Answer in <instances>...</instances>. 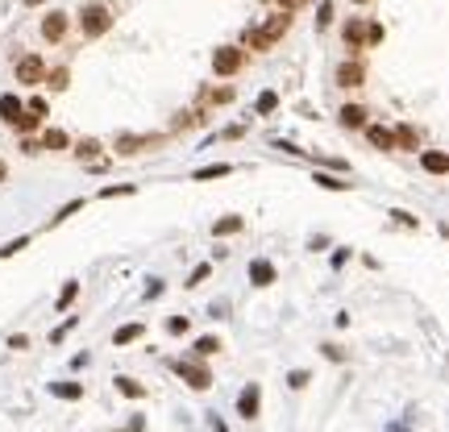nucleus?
<instances>
[{"label":"nucleus","instance_id":"obj_23","mask_svg":"<svg viewBox=\"0 0 449 432\" xmlns=\"http://www.w3.org/2000/svg\"><path fill=\"white\" fill-rule=\"evenodd\" d=\"M50 395L54 399H84V387L80 383H50Z\"/></svg>","mask_w":449,"mask_h":432},{"label":"nucleus","instance_id":"obj_24","mask_svg":"<svg viewBox=\"0 0 449 432\" xmlns=\"http://www.w3.org/2000/svg\"><path fill=\"white\" fill-rule=\"evenodd\" d=\"M221 337H200V341H196V345H191V353H196V357H213V353H221Z\"/></svg>","mask_w":449,"mask_h":432},{"label":"nucleus","instance_id":"obj_43","mask_svg":"<svg viewBox=\"0 0 449 432\" xmlns=\"http://www.w3.org/2000/svg\"><path fill=\"white\" fill-rule=\"evenodd\" d=\"M4 179H8V167H4V163H0V183H4Z\"/></svg>","mask_w":449,"mask_h":432},{"label":"nucleus","instance_id":"obj_3","mask_svg":"<svg viewBox=\"0 0 449 432\" xmlns=\"http://www.w3.org/2000/svg\"><path fill=\"white\" fill-rule=\"evenodd\" d=\"M175 374H179L191 390H208L213 387V370H208L200 357H183V362H175Z\"/></svg>","mask_w":449,"mask_h":432},{"label":"nucleus","instance_id":"obj_42","mask_svg":"<svg viewBox=\"0 0 449 432\" xmlns=\"http://www.w3.org/2000/svg\"><path fill=\"white\" fill-rule=\"evenodd\" d=\"M274 4H283V13H291V8H296L300 0H274Z\"/></svg>","mask_w":449,"mask_h":432},{"label":"nucleus","instance_id":"obj_40","mask_svg":"<svg viewBox=\"0 0 449 432\" xmlns=\"http://www.w3.org/2000/svg\"><path fill=\"white\" fill-rule=\"evenodd\" d=\"M8 349H30V337H25V333H17V337H8Z\"/></svg>","mask_w":449,"mask_h":432},{"label":"nucleus","instance_id":"obj_28","mask_svg":"<svg viewBox=\"0 0 449 432\" xmlns=\"http://www.w3.org/2000/svg\"><path fill=\"white\" fill-rule=\"evenodd\" d=\"M80 208H84V200H71V204H63V208H58V212L50 216V224H63V220H67V216H75V212H80Z\"/></svg>","mask_w":449,"mask_h":432},{"label":"nucleus","instance_id":"obj_11","mask_svg":"<svg viewBox=\"0 0 449 432\" xmlns=\"http://www.w3.org/2000/svg\"><path fill=\"white\" fill-rule=\"evenodd\" d=\"M366 141H370V150L391 154V150H396V129H387V125H366Z\"/></svg>","mask_w":449,"mask_h":432},{"label":"nucleus","instance_id":"obj_38","mask_svg":"<svg viewBox=\"0 0 449 432\" xmlns=\"http://www.w3.org/2000/svg\"><path fill=\"white\" fill-rule=\"evenodd\" d=\"M25 108H30V113H34V117H46V113H50V104H46L42 96H34V100H30V104H25Z\"/></svg>","mask_w":449,"mask_h":432},{"label":"nucleus","instance_id":"obj_6","mask_svg":"<svg viewBox=\"0 0 449 432\" xmlns=\"http://www.w3.org/2000/svg\"><path fill=\"white\" fill-rule=\"evenodd\" d=\"M13 75H17V84H21V87H38L46 80L42 54H21V58H17V67H13Z\"/></svg>","mask_w":449,"mask_h":432},{"label":"nucleus","instance_id":"obj_19","mask_svg":"<svg viewBox=\"0 0 449 432\" xmlns=\"http://www.w3.org/2000/svg\"><path fill=\"white\" fill-rule=\"evenodd\" d=\"M100 150H104V146H100V141H96V137H80V141H75V150H71V154H75V158H80V163H91V158H100Z\"/></svg>","mask_w":449,"mask_h":432},{"label":"nucleus","instance_id":"obj_31","mask_svg":"<svg viewBox=\"0 0 449 432\" xmlns=\"http://www.w3.org/2000/svg\"><path fill=\"white\" fill-rule=\"evenodd\" d=\"M274 108H279V96H274V91H263V96H258V113H263V117H270Z\"/></svg>","mask_w":449,"mask_h":432},{"label":"nucleus","instance_id":"obj_34","mask_svg":"<svg viewBox=\"0 0 449 432\" xmlns=\"http://www.w3.org/2000/svg\"><path fill=\"white\" fill-rule=\"evenodd\" d=\"M287 387L304 390V387H308V370H291V374H287Z\"/></svg>","mask_w":449,"mask_h":432},{"label":"nucleus","instance_id":"obj_13","mask_svg":"<svg viewBox=\"0 0 449 432\" xmlns=\"http://www.w3.org/2000/svg\"><path fill=\"white\" fill-rule=\"evenodd\" d=\"M21 117H25V104H21V96L4 91V96H0V121H4L8 129H13V125H17Z\"/></svg>","mask_w":449,"mask_h":432},{"label":"nucleus","instance_id":"obj_18","mask_svg":"<svg viewBox=\"0 0 449 432\" xmlns=\"http://www.w3.org/2000/svg\"><path fill=\"white\" fill-rule=\"evenodd\" d=\"M42 150H50V154H63V150H71V137L63 129H46L42 133Z\"/></svg>","mask_w":449,"mask_h":432},{"label":"nucleus","instance_id":"obj_27","mask_svg":"<svg viewBox=\"0 0 449 432\" xmlns=\"http://www.w3.org/2000/svg\"><path fill=\"white\" fill-rule=\"evenodd\" d=\"M224 174H229V163H213V167H200L191 179L200 183V179H224Z\"/></svg>","mask_w":449,"mask_h":432},{"label":"nucleus","instance_id":"obj_22","mask_svg":"<svg viewBox=\"0 0 449 432\" xmlns=\"http://www.w3.org/2000/svg\"><path fill=\"white\" fill-rule=\"evenodd\" d=\"M316 187H324V191H350L354 183H350V179H337V174H320L316 171Z\"/></svg>","mask_w":449,"mask_h":432},{"label":"nucleus","instance_id":"obj_1","mask_svg":"<svg viewBox=\"0 0 449 432\" xmlns=\"http://www.w3.org/2000/svg\"><path fill=\"white\" fill-rule=\"evenodd\" d=\"M80 30H84V38H104L113 30V4H104V0L84 4L80 8Z\"/></svg>","mask_w":449,"mask_h":432},{"label":"nucleus","instance_id":"obj_16","mask_svg":"<svg viewBox=\"0 0 449 432\" xmlns=\"http://www.w3.org/2000/svg\"><path fill=\"white\" fill-rule=\"evenodd\" d=\"M250 283H254V287H270V283H274V262H267V258L250 262Z\"/></svg>","mask_w":449,"mask_h":432},{"label":"nucleus","instance_id":"obj_21","mask_svg":"<svg viewBox=\"0 0 449 432\" xmlns=\"http://www.w3.org/2000/svg\"><path fill=\"white\" fill-rule=\"evenodd\" d=\"M75 300H80V283L71 279V283H63V291H58V300H54V307H58V312H67V307H71Z\"/></svg>","mask_w":449,"mask_h":432},{"label":"nucleus","instance_id":"obj_9","mask_svg":"<svg viewBox=\"0 0 449 432\" xmlns=\"http://www.w3.org/2000/svg\"><path fill=\"white\" fill-rule=\"evenodd\" d=\"M337 121H341V129H366L370 125V108L366 104H341Z\"/></svg>","mask_w":449,"mask_h":432},{"label":"nucleus","instance_id":"obj_14","mask_svg":"<svg viewBox=\"0 0 449 432\" xmlns=\"http://www.w3.org/2000/svg\"><path fill=\"white\" fill-rule=\"evenodd\" d=\"M420 146H424V133L416 129V125H400V129H396V150H412V154H420Z\"/></svg>","mask_w":449,"mask_h":432},{"label":"nucleus","instance_id":"obj_36","mask_svg":"<svg viewBox=\"0 0 449 432\" xmlns=\"http://www.w3.org/2000/svg\"><path fill=\"white\" fill-rule=\"evenodd\" d=\"M167 333L183 337V333H187V316H171V320H167Z\"/></svg>","mask_w":449,"mask_h":432},{"label":"nucleus","instance_id":"obj_26","mask_svg":"<svg viewBox=\"0 0 449 432\" xmlns=\"http://www.w3.org/2000/svg\"><path fill=\"white\" fill-rule=\"evenodd\" d=\"M13 129L21 133V137H30V133H38V129H42V117H34V113L25 108V117H21V121H17Z\"/></svg>","mask_w":449,"mask_h":432},{"label":"nucleus","instance_id":"obj_35","mask_svg":"<svg viewBox=\"0 0 449 432\" xmlns=\"http://www.w3.org/2000/svg\"><path fill=\"white\" fill-rule=\"evenodd\" d=\"M46 80H50V87H54V91H63V87H67V80H71V75H67V67H58V71H50V75H46Z\"/></svg>","mask_w":449,"mask_h":432},{"label":"nucleus","instance_id":"obj_44","mask_svg":"<svg viewBox=\"0 0 449 432\" xmlns=\"http://www.w3.org/2000/svg\"><path fill=\"white\" fill-rule=\"evenodd\" d=\"M21 4H42V0H21Z\"/></svg>","mask_w":449,"mask_h":432},{"label":"nucleus","instance_id":"obj_10","mask_svg":"<svg viewBox=\"0 0 449 432\" xmlns=\"http://www.w3.org/2000/svg\"><path fill=\"white\" fill-rule=\"evenodd\" d=\"M341 42H346V50H350V54L366 50V21H362V17H350V21L341 25Z\"/></svg>","mask_w":449,"mask_h":432},{"label":"nucleus","instance_id":"obj_12","mask_svg":"<svg viewBox=\"0 0 449 432\" xmlns=\"http://www.w3.org/2000/svg\"><path fill=\"white\" fill-rule=\"evenodd\" d=\"M67 25H71L67 13H46L42 17V38L46 42H63V38H67Z\"/></svg>","mask_w":449,"mask_h":432},{"label":"nucleus","instance_id":"obj_5","mask_svg":"<svg viewBox=\"0 0 449 432\" xmlns=\"http://www.w3.org/2000/svg\"><path fill=\"white\" fill-rule=\"evenodd\" d=\"M154 146H163V137H154V133H121V137L113 141V150H117L121 158L146 154V150H154Z\"/></svg>","mask_w":449,"mask_h":432},{"label":"nucleus","instance_id":"obj_20","mask_svg":"<svg viewBox=\"0 0 449 432\" xmlns=\"http://www.w3.org/2000/svg\"><path fill=\"white\" fill-rule=\"evenodd\" d=\"M113 383H117V390H121L125 399H146V387H141L137 379H129V374H117Z\"/></svg>","mask_w":449,"mask_h":432},{"label":"nucleus","instance_id":"obj_41","mask_svg":"<svg viewBox=\"0 0 449 432\" xmlns=\"http://www.w3.org/2000/svg\"><path fill=\"white\" fill-rule=\"evenodd\" d=\"M324 349V357H333V362H341V357H346V353H341V345H320Z\"/></svg>","mask_w":449,"mask_h":432},{"label":"nucleus","instance_id":"obj_33","mask_svg":"<svg viewBox=\"0 0 449 432\" xmlns=\"http://www.w3.org/2000/svg\"><path fill=\"white\" fill-rule=\"evenodd\" d=\"M208 274H213V266H208V262H200V266L191 270V279H187V287H200V283H204Z\"/></svg>","mask_w":449,"mask_h":432},{"label":"nucleus","instance_id":"obj_32","mask_svg":"<svg viewBox=\"0 0 449 432\" xmlns=\"http://www.w3.org/2000/svg\"><path fill=\"white\" fill-rule=\"evenodd\" d=\"M329 25H333V4L324 0V4H320V13H316V30H329Z\"/></svg>","mask_w":449,"mask_h":432},{"label":"nucleus","instance_id":"obj_29","mask_svg":"<svg viewBox=\"0 0 449 432\" xmlns=\"http://www.w3.org/2000/svg\"><path fill=\"white\" fill-rule=\"evenodd\" d=\"M25 246H30V237H13V241H4V246H0V258H13V254H21Z\"/></svg>","mask_w":449,"mask_h":432},{"label":"nucleus","instance_id":"obj_17","mask_svg":"<svg viewBox=\"0 0 449 432\" xmlns=\"http://www.w3.org/2000/svg\"><path fill=\"white\" fill-rule=\"evenodd\" d=\"M141 333H146V324H141V320H134V324H121V329L113 333V345H117V349L134 345V341H141Z\"/></svg>","mask_w":449,"mask_h":432},{"label":"nucleus","instance_id":"obj_7","mask_svg":"<svg viewBox=\"0 0 449 432\" xmlns=\"http://www.w3.org/2000/svg\"><path fill=\"white\" fill-rule=\"evenodd\" d=\"M258 412H263V387L258 383H246L241 395H237V416L241 420H258Z\"/></svg>","mask_w":449,"mask_h":432},{"label":"nucleus","instance_id":"obj_8","mask_svg":"<svg viewBox=\"0 0 449 432\" xmlns=\"http://www.w3.org/2000/svg\"><path fill=\"white\" fill-rule=\"evenodd\" d=\"M333 84L346 87V91H354V87L366 84V67H362V63H354V58H346V63L333 71Z\"/></svg>","mask_w":449,"mask_h":432},{"label":"nucleus","instance_id":"obj_39","mask_svg":"<svg viewBox=\"0 0 449 432\" xmlns=\"http://www.w3.org/2000/svg\"><path fill=\"white\" fill-rule=\"evenodd\" d=\"M21 154H42V141H34V137H21Z\"/></svg>","mask_w":449,"mask_h":432},{"label":"nucleus","instance_id":"obj_45","mask_svg":"<svg viewBox=\"0 0 449 432\" xmlns=\"http://www.w3.org/2000/svg\"><path fill=\"white\" fill-rule=\"evenodd\" d=\"M354 4H370V0H354Z\"/></svg>","mask_w":449,"mask_h":432},{"label":"nucleus","instance_id":"obj_2","mask_svg":"<svg viewBox=\"0 0 449 432\" xmlns=\"http://www.w3.org/2000/svg\"><path fill=\"white\" fill-rule=\"evenodd\" d=\"M287 30H291V13H274L267 25H258V30H250V34H246V42H250V50H258V54H263V50H270V46L287 34Z\"/></svg>","mask_w":449,"mask_h":432},{"label":"nucleus","instance_id":"obj_37","mask_svg":"<svg viewBox=\"0 0 449 432\" xmlns=\"http://www.w3.org/2000/svg\"><path fill=\"white\" fill-rule=\"evenodd\" d=\"M71 329H75V316H71V320H63V324H58V329H54V333H50V341H54V345H58V341H63V337H67V333H71Z\"/></svg>","mask_w":449,"mask_h":432},{"label":"nucleus","instance_id":"obj_25","mask_svg":"<svg viewBox=\"0 0 449 432\" xmlns=\"http://www.w3.org/2000/svg\"><path fill=\"white\" fill-rule=\"evenodd\" d=\"M241 229H246V220H241V216H224V220H217V224H213V233H217V237L241 233Z\"/></svg>","mask_w":449,"mask_h":432},{"label":"nucleus","instance_id":"obj_15","mask_svg":"<svg viewBox=\"0 0 449 432\" xmlns=\"http://www.w3.org/2000/svg\"><path fill=\"white\" fill-rule=\"evenodd\" d=\"M420 167L429 174H449V154L445 150H420Z\"/></svg>","mask_w":449,"mask_h":432},{"label":"nucleus","instance_id":"obj_30","mask_svg":"<svg viewBox=\"0 0 449 432\" xmlns=\"http://www.w3.org/2000/svg\"><path fill=\"white\" fill-rule=\"evenodd\" d=\"M134 183H121V187H100V200H117V196H134Z\"/></svg>","mask_w":449,"mask_h":432},{"label":"nucleus","instance_id":"obj_4","mask_svg":"<svg viewBox=\"0 0 449 432\" xmlns=\"http://www.w3.org/2000/svg\"><path fill=\"white\" fill-rule=\"evenodd\" d=\"M241 67H246V50H241V46H221V50L213 54V71H217L221 80L241 75Z\"/></svg>","mask_w":449,"mask_h":432}]
</instances>
